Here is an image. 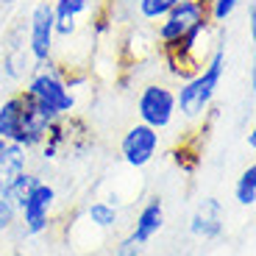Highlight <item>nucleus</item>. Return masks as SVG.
<instances>
[{
	"label": "nucleus",
	"instance_id": "obj_11",
	"mask_svg": "<svg viewBox=\"0 0 256 256\" xmlns=\"http://www.w3.org/2000/svg\"><path fill=\"white\" fill-rule=\"evenodd\" d=\"M22 109H26V95H22V90L0 98V140L3 142H20Z\"/></svg>",
	"mask_w": 256,
	"mask_h": 256
},
{
	"label": "nucleus",
	"instance_id": "obj_3",
	"mask_svg": "<svg viewBox=\"0 0 256 256\" xmlns=\"http://www.w3.org/2000/svg\"><path fill=\"white\" fill-rule=\"evenodd\" d=\"M198 22H212L209 20V8L200 0H178L164 17L159 20L156 28V42L162 45V50H170L173 45H178L181 36L190 34Z\"/></svg>",
	"mask_w": 256,
	"mask_h": 256
},
{
	"label": "nucleus",
	"instance_id": "obj_4",
	"mask_svg": "<svg viewBox=\"0 0 256 256\" xmlns=\"http://www.w3.org/2000/svg\"><path fill=\"white\" fill-rule=\"evenodd\" d=\"M136 114H140V122L150 126L154 131H167L178 114L176 90L167 84H145L136 95Z\"/></svg>",
	"mask_w": 256,
	"mask_h": 256
},
{
	"label": "nucleus",
	"instance_id": "obj_17",
	"mask_svg": "<svg viewBox=\"0 0 256 256\" xmlns=\"http://www.w3.org/2000/svg\"><path fill=\"white\" fill-rule=\"evenodd\" d=\"M145 245H140L131 234H126V237H120L117 240V245H114V256H145Z\"/></svg>",
	"mask_w": 256,
	"mask_h": 256
},
{
	"label": "nucleus",
	"instance_id": "obj_20",
	"mask_svg": "<svg viewBox=\"0 0 256 256\" xmlns=\"http://www.w3.org/2000/svg\"><path fill=\"white\" fill-rule=\"evenodd\" d=\"M167 256H173V254H167Z\"/></svg>",
	"mask_w": 256,
	"mask_h": 256
},
{
	"label": "nucleus",
	"instance_id": "obj_8",
	"mask_svg": "<svg viewBox=\"0 0 256 256\" xmlns=\"http://www.w3.org/2000/svg\"><path fill=\"white\" fill-rule=\"evenodd\" d=\"M190 234L195 240H218L223 234V204L218 198H204L190 218Z\"/></svg>",
	"mask_w": 256,
	"mask_h": 256
},
{
	"label": "nucleus",
	"instance_id": "obj_13",
	"mask_svg": "<svg viewBox=\"0 0 256 256\" xmlns=\"http://www.w3.org/2000/svg\"><path fill=\"white\" fill-rule=\"evenodd\" d=\"M234 200L245 209H250L256 204V164H248L240 173L237 184H234Z\"/></svg>",
	"mask_w": 256,
	"mask_h": 256
},
{
	"label": "nucleus",
	"instance_id": "obj_18",
	"mask_svg": "<svg viewBox=\"0 0 256 256\" xmlns=\"http://www.w3.org/2000/svg\"><path fill=\"white\" fill-rule=\"evenodd\" d=\"M3 154H6V142L0 140V162H3Z\"/></svg>",
	"mask_w": 256,
	"mask_h": 256
},
{
	"label": "nucleus",
	"instance_id": "obj_2",
	"mask_svg": "<svg viewBox=\"0 0 256 256\" xmlns=\"http://www.w3.org/2000/svg\"><path fill=\"white\" fill-rule=\"evenodd\" d=\"M22 92L56 117H70L72 109H76V95H72L70 84L62 78V72L53 67V58L34 67Z\"/></svg>",
	"mask_w": 256,
	"mask_h": 256
},
{
	"label": "nucleus",
	"instance_id": "obj_16",
	"mask_svg": "<svg viewBox=\"0 0 256 256\" xmlns=\"http://www.w3.org/2000/svg\"><path fill=\"white\" fill-rule=\"evenodd\" d=\"M17 218H20L17 206H14L12 200H8L6 190H0V234L12 231L14 226H17Z\"/></svg>",
	"mask_w": 256,
	"mask_h": 256
},
{
	"label": "nucleus",
	"instance_id": "obj_19",
	"mask_svg": "<svg viewBox=\"0 0 256 256\" xmlns=\"http://www.w3.org/2000/svg\"><path fill=\"white\" fill-rule=\"evenodd\" d=\"M3 95H6V90H3V81H0V98H3Z\"/></svg>",
	"mask_w": 256,
	"mask_h": 256
},
{
	"label": "nucleus",
	"instance_id": "obj_9",
	"mask_svg": "<svg viewBox=\"0 0 256 256\" xmlns=\"http://www.w3.org/2000/svg\"><path fill=\"white\" fill-rule=\"evenodd\" d=\"M164 204H162V198H150L145 206H142L140 212H136L134 223H131V237L136 240L140 245H150L154 242V237L159 234L162 228H164Z\"/></svg>",
	"mask_w": 256,
	"mask_h": 256
},
{
	"label": "nucleus",
	"instance_id": "obj_12",
	"mask_svg": "<svg viewBox=\"0 0 256 256\" xmlns=\"http://www.w3.org/2000/svg\"><path fill=\"white\" fill-rule=\"evenodd\" d=\"M86 220L100 231H112L120 223V212H117V206L109 204V200H92V204L86 206Z\"/></svg>",
	"mask_w": 256,
	"mask_h": 256
},
{
	"label": "nucleus",
	"instance_id": "obj_10",
	"mask_svg": "<svg viewBox=\"0 0 256 256\" xmlns=\"http://www.w3.org/2000/svg\"><path fill=\"white\" fill-rule=\"evenodd\" d=\"M92 3H95V0H50L56 36H62V39L76 36L78 20H81L84 14L92 12Z\"/></svg>",
	"mask_w": 256,
	"mask_h": 256
},
{
	"label": "nucleus",
	"instance_id": "obj_6",
	"mask_svg": "<svg viewBox=\"0 0 256 256\" xmlns=\"http://www.w3.org/2000/svg\"><path fill=\"white\" fill-rule=\"evenodd\" d=\"M26 39H28V53L34 58V67L53 58V53H56V28H53V6L48 0H39V3L31 6Z\"/></svg>",
	"mask_w": 256,
	"mask_h": 256
},
{
	"label": "nucleus",
	"instance_id": "obj_15",
	"mask_svg": "<svg viewBox=\"0 0 256 256\" xmlns=\"http://www.w3.org/2000/svg\"><path fill=\"white\" fill-rule=\"evenodd\" d=\"M240 0H209V20L212 26H223L231 14L237 12Z\"/></svg>",
	"mask_w": 256,
	"mask_h": 256
},
{
	"label": "nucleus",
	"instance_id": "obj_5",
	"mask_svg": "<svg viewBox=\"0 0 256 256\" xmlns=\"http://www.w3.org/2000/svg\"><path fill=\"white\" fill-rule=\"evenodd\" d=\"M56 186L50 181H39L31 192L26 195L22 206H20V218L17 226L22 228L26 237H39L50 228V218H53V209H56Z\"/></svg>",
	"mask_w": 256,
	"mask_h": 256
},
{
	"label": "nucleus",
	"instance_id": "obj_14",
	"mask_svg": "<svg viewBox=\"0 0 256 256\" xmlns=\"http://www.w3.org/2000/svg\"><path fill=\"white\" fill-rule=\"evenodd\" d=\"M176 3H178V0H136V14H140V20H145V22H156V20H162L170 12Z\"/></svg>",
	"mask_w": 256,
	"mask_h": 256
},
{
	"label": "nucleus",
	"instance_id": "obj_7",
	"mask_svg": "<svg viewBox=\"0 0 256 256\" xmlns=\"http://www.w3.org/2000/svg\"><path fill=\"white\" fill-rule=\"evenodd\" d=\"M159 145H162L159 131H154V128L145 126V122H134L120 140V159L126 162L128 167L142 170V167H148L156 159Z\"/></svg>",
	"mask_w": 256,
	"mask_h": 256
},
{
	"label": "nucleus",
	"instance_id": "obj_1",
	"mask_svg": "<svg viewBox=\"0 0 256 256\" xmlns=\"http://www.w3.org/2000/svg\"><path fill=\"white\" fill-rule=\"evenodd\" d=\"M223 72H226V45L218 42L204 67H200L192 78H186V81L181 84V90H176V109H178L186 120H200V117L209 112L214 95H218Z\"/></svg>",
	"mask_w": 256,
	"mask_h": 256
}]
</instances>
